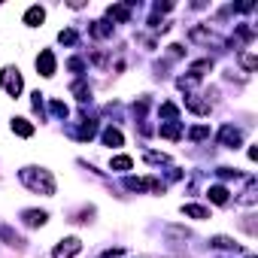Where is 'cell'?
<instances>
[{"instance_id": "obj_23", "label": "cell", "mask_w": 258, "mask_h": 258, "mask_svg": "<svg viewBox=\"0 0 258 258\" xmlns=\"http://www.w3.org/2000/svg\"><path fill=\"white\" fill-rule=\"evenodd\" d=\"M210 137V127L207 124H195L191 131H188V140H195V143H201V140H207Z\"/></svg>"}, {"instance_id": "obj_20", "label": "cell", "mask_w": 258, "mask_h": 258, "mask_svg": "<svg viewBox=\"0 0 258 258\" xmlns=\"http://www.w3.org/2000/svg\"><path fill=\"white\" fill-rule=\"evenodd\" d=\"M237 61H240V67H243L246 73H252V70H255V64H258L255 52H240V55H237Z\"/></svg>"}, {"instance_id": "obj_2", "label": "cell", "mask_w": 258, "mask_h": 258, "mask_svg": "<svg viewBox=\"0 0 258 258\" xmlns=\"http://www.w3.org/2000/svg\"><path fill=\"white\" fill-rule=\"evenodd\" d=\"M0 85H4V91L10 97H19L25 91V79H22L19 67H4V70H0Z\"/></svg>"}, {"instance_id": "obj_5", "label": "cell", "mask_w": 258, "mask_h": 258, "mask_svg": "<svg viewBox=\"0 0 258 258\" xmlns=\"http://www.w3.org/2000/svg\"><path fill=\"white\" fill-rule=\"evenodd\" d=\"M131 13H134V4H115V7H106V19L112 22H131Z\"/></svg>"}, {"instance_id": "obj_25", "label": "cell", "mask_w": 258, "mask_h": 258, "mask_svg": "<svg viewBox=\"0 0 258 258\" xmlns=\"http://www.w3.org/2000/svg\"><path fill=\"white\" fill-rule=\"evenodd\" d=\"M76 40H79V37H76L73 28H64V31L58 34V43H64V46H76Z\"/></svg>"}, {"instance_id": "obj_26", "label": "cell", "mask_w": 258, "mask_h": 258, "mask_svg": "<svg viewBox=\"0 0 258 258\" xmlns=\"http://www.w3.org/2000/svg\"><path fill=\"white\" fill-rule=\"evenodd\" d=\"M143 158H146L149 164H167V161H170V158H167L164 152H149V149L143 152Z\"/></svg>"}, {"instance_id": "obj_4", "label": "cell", "mask_w": 258, "mask_h": 258, "mask_svg": "<svg viewBox=\"0 0 258 258\" xmlns=\"http://www.w3.org/2000/svg\"><path fill=\"white\" fill-rule=\"evenodd\" d=\"M79 249H82V240H79V237H64V240L52 249V258H73Z\"/></svg>"}, {"instance_id": "obj_17", "label": "cell", "mask_w": 258, "mask_h": 258, "mask_svg": "<svg viewBox=\"0 0 258 258\" xmlns=\"http://www.w3.org/2000/svg\"><path fill=\"white\" fill-rule=\"evenodd\" d=\"M207 195H210V201H213V204H219V207H222V204H228V198H231V191H228L225 185H210V191H207Z\"/></svg>"}, {"instance_id": "obj_7", "label": "cell", "mask_w": 258, "mask_h": 258, "mask_svg": "<svg viewBox=\"0 0 258 258\" xmlns=\"http://www.w3.org/2000/svg\"><path fill=\"white\" fill-rule=\"evenodd\" d=\"M22 219H25V225H28V228H40V225H46L49 213H46V210H25V213H22Z\"/></svg>"}, {"instance_id": "obj_19", "label": "cell", "mask_w": 258, "mask_h": 258, "mask_svg": "<svg viewBox=\"0 0 258 258\" xmlns=\"http://www.w3.org/2000/svg\"><path fill=\"white\" fill-rule=\"evenodd\" d=\"M91 37H97V40H103V37H109L112 34V25H106V22H91Z\"/></svg>"}, {"instance_id": "obj_8", "label": "cell", "mask_w": 258, "mask_h": 258, "mask_svg": "<svg viewBox=\"0 0 258 258\" xmlns=\"http://www.w3.org/2000/svg\"><path fill=\"white\" fill-rule=\"evenodd\" d=\"M210 246H213V249H222V252H243L237 240H231V237H222V234H216V237L210 240Z\"/></svg>"}, {"instance_id": "obj_6", "label": "cell", "mask_w": 258, "mask_h": 258, "mask_svg": "<svg viewBox=\"0 0 258 258\" xmlns=\"http://www.w3.org/2000/svg\"><path fill=\"white\" fill-rule=\"evenodd\" d=\"M37 70H40V76H55V55H52V49H43L40 55H37Z\"/></svg>"}, {"instance_id": "obj_9", "label": "cell", "mask_w": 258, "mask_h": 258, "mask_svg": "<svg viewBox=\"0 0 258 258\" xmlns=\"http://www.w3.org/2000/svg\"><path fill=\"white\" fill-rule=\"evenodd\" d=\"M100 140H103V146H112V149H118V146H124V137H121V131L118 127H106V131L100 134Z\"/></svg>"}, {"instance_id": "obj_16", "label": "cell", "mask_w": 258, "mask_h": 258, "mask_svg": "<svg viewBox=\"0 0 258 258\" xmlns=\"http://www.w3.org/2000/svg\"><path fill=\"white\" fill-rule=\"evenodd\" d=\"M13 134L19 137H34V124L28 118H13Z\"/></svg>"}, {"instance_id": "obj_24", "label": "cell", "mask_w": 258, "mask_h": 258, "mask_svg": "<svg viewBox=\"0 0 258 258\" xmlns=\"http://www.w3.org/2000/svg\"><path fill=\"white\" fill-rule=\"evenodd\" d=\"M49 109H52V115H55V118H67V115H70V109H67V103H64V100H52V103H49Z\"/></svg>"}, {"instance_id": "obj_14", "label": "cell", "mask_w": 258, "mask_h": 258, "mask_svg": "<svg viewBox=\"0 0 258 258\" xmlns=\"http://www.w3.org/2000/svg\"><path fill=\"white\" fill-rule=\"evenodd\" d=\"M94 134H97V121H91V118H85L79 131H73V137H76V140H91Z\"/></svg>"}, {"instance_id": "obj_21", "label": "cell", "mask_w": 258, "mask_h": 258, "mask_svg": "<svg viewBox=\"0 0 258 258\" xmlns=\"http://www.w3.org/2000/svg\"><path fill=\"white\" fill-rule=\"evenodd\" d=\"M158 112H161V118H167V121H179V106H176V103H170V100H167V103H161V109H158Z\"/></svg>"}, {"instance_id": "obj_12", "label": "cell", "mask_w": 258, "mask_h": 258, "mask_svg": "<svg viewBox=\"0 0 258 258\" xmlns=\"http://www.w3.org/2000/svg\"><path fill=\"white\" fill-rule=\"evenodd\" d=\"M158 134L167 137V140H179V137H182V124H179V121H164V124L158 127Z\"/></svg>"}, {"instance_id": "obj_11", "label": "cell", "mask_w": 258, "mask_h": 258, "mask_svg": "<svg viewBox=\"0 0 258 258\" xmlns=\"http://www.w3.org/2000/svg\"><path fill=\"white\" fill-rule=\"evenodd\" d=\"M182 216L188 219H210V207H201V204H182Z\"/></svg>"}, {"instance_id": "obj_3", "label": "cell", "mask_w": 258, "mask_h": 258, "mask_svg": "<svg viewBox=\"0 0 258 258\" xmlns=\"http://www.w3.org/2000/svg\"><path fill=\"white\" fill-rule=\"evenodd\" d=\"M219 143H222L225 149H240V143H243L240 127H234V124H222V127H219Z\"/></svg>"}, {"instance_id": "obj_10", "label": "cell", "mask_w": 258, "mask_h": 258, "mask_svg": "<svg viewBox=\"0 0 258 258\" xmlns=\"http://www.w3.org/2000/svg\"><path fill=\"white\" fill-rule=\"evenodd\" d=\"M43 22H46V10H43V7H31V10L25 13V25H28V28H40Z\"/></svg>"}, {"instance_id": "obj_1", "label": "cell", "mask_w": 258, "mask_h": 258, "mask_svg": "<svg viewBox=\"0 0 258 258\" xmlns=\"http://www.w3.org/2000/svg\"><path fill=\"white\" fill-rule=\"evenodd\" d=\"M19 179H22V185L31 188L34 195H46V198L55 195V176H52L46 167H22V170H19Z\"/></svg>"}, {"instance_id": "obj_15", "label": "cell", "mask_w": 258, "mask_h": 258, "mask_svg": "<svg viewBox=\"0 0 258 258\" xmlns=\"http://www.w3.org/2000/svg\"><path fill=\"white\" fill-rule=\"evenodd\" d=\"M185 106H188L191 112H198V115H210V103H207V100H198V94H188V97H185Z\"/></svg>"}, {"instance_id": "obj_13", "label": "cell", "mask_w": 258, "mask_h": 258, "mask_svg": "<svg viewBox=\"0 0 258 258\" xmlns=\"http://www.w3.org/2000/svg\"><path fill=\"white\" fill-rule=\"evenodd\" d=\"M70 91L76 94V100H79V103H88V100H91V88H88V82H85V79H76V82L70 85Z\"/></svg>"}, {"instance_id": "obj_27", "label": "cell", "mask_w": 258, "mask_h": 258, "mask_svg": "<svg viewBox=\"0 0 258 258\" xmlns=\"http://www.w3.org/2000/svg\"><path fill=\"white\" fill-rule=\"evenodd\" d=\"M240 201H243V204H255V179H249V185H246V191H243Z\"/></svg>"}, {"instance_id": "obj_28", "label": "cell", "mask_w": 258, "mask_h": 258, "mask_svg": "<svg viewBox=\"0 0 258 258\" xmlns=\"http://www.w3.org/2000/svg\"><path fill=\"white\" fill-rule=\"evenodd\" d=\"M67 70H73V73H85V61H82V58H70V61H67Z\"/></svg>"}, {"instance_id": "obj_22", "label": "cell", "mask_w": 258, "mask_h": 258, "mask_svg": "<svg viewBox=\"0 0 258 258\" xmlns=\"http://www.w3.org/2000/svg\"><path fill=\"white\" fill-rule=\"evenodd\" d=\"M0 237L7 240V246H22V243H25V240H22L13 228H7V225H0Z\"/></svg>"}, {"instance_id": "obj_18", "label": "cell", "mask_w": 258, "mask_h": 258, "mask_svg": "<svg viewBox=\"0 0 258 258\" xmlns=\"http://www.w3.org/2000/svg\"><path fill=\"white\" fill-rule=\"evenodd\" d=\"M109 167H112L115 173H124V170L134 167V158H131V155H115V158L109 161Z\"/></svg>"}]
</instances>
